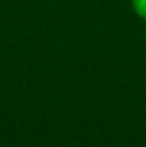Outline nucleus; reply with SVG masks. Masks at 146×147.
I'll list each match as a JSON object with an SVG mask.
<instances>
[{"label":"nucleus","instance_id":"f03ea898","mask_svg":"<svg viewBox=\"0 0 146 147\" xmlns=\"http://www.w3.org/2000/svg\"><path fill=\"white\" fill-rule=\"evenodd\" d=\"M145 40H146V29H145Z\"/></svg>","mask_w":146,"mask_h":147},{"label":"nucleus","instance_id":"f257e3e1","mask_svg":"<svg viewBox=\"0 0 146 147\" xmlns=\"http://www.w3.org/2000/svg\"><path fill=\"white\" fill-rule=\"evenodd\" d=\"M133 11L146 22V0H132Z\"/></svg>","mask_w":146,"mask_h":147}]
</instances>
